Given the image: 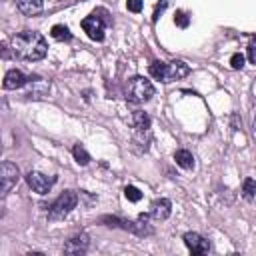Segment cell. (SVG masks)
Here are the masks:
<instances>
[{"mask_svg":"<svg viewBox=\"0 0 256 256\" xmlns=\"http://www.w3.org/2000/svg\"><path fill=\"white\" fill-rule=\"evenodd\" d=\"M10 48L16 58L28 60V62L42 60L48 52V44H46L44 36L38 32H30V30H24V32H18L16 36H12Z\"/></svg>","mask_w":256,"mask_h":256,"instance_id":"6da1fadb","label":"cell"},{"mask_svg":"<svg viewBox=\"0 0 256 256\" xmlns=\"http://www.w3.org/2000/svg\"><path fill=\"white\" fill-rule=\"evenodd\" d=\"M152 96H154V86H152V82L148 78L134 76V78L128 80V84H126V98L130 102L142 104V102H148Z\"/></svg>","mask_w":256,"mask_h":256,"instance_id":"7a4b0ae2","label":"cell"},{"mask_svg":"<svg viewBox=\"0 0 256 256\" xmlns=\"http://www.w3.org/2000/svg\"><path fill=\"white\" fill-rule=\"evenodd\" d=\"M78 204V194L74 190H66L64 194H60L52 204H50V210H48V218L50 220H62L64 216H68L72 212V208H76Z\"/></svg>","mask_w":256,"mask_h":256,"instance_id":"3957f363","label":"cell"},{"mask_svg":"<svg viewBox=\"0 0 256 256\" xmlns=\"http://www.w3.org/2000/svg\"><path fill=\"white\" fill-rule=\"evenodd\" d=\"M104 24H106V22H104L100 16H96V14H92V16H88V18L82 20L84 32H86L88 38L94 40V42H102V40H104Z\"/></svg>","mask_w":256,"mask_h":256,"instance_id":"277c9868","label":"cell"},{"mask_svg":"<svg viewBox=\"0 0 256 256\" xmlns=\"http://www.w3.org/2000/svg\"><path fill=\"white\" fill-rule=\"evenodd\" d=\"M20 178V170L12 162H2L0 166V182H2V194H8L12 186H16Z\"/></svg>","mask_w":256,"mask_h":256,"instance_id":"5b68a950","label":"cell"},{"mask_svg":"<svg viewBox=\"0 0 256 256\" xmlns=\"http://www.w3.org/2000/svg\"><path fill=\"white\" fill-rule=\"evenodd\" d=\"M26 182H28V186L36 194H48L50 188H52V184H54V178H48L42 172H28L26 174Z\"/></svg>","mask_w":256,"mask_h":256,"instance_id":"8992f818","label":"cell"},{"mask_svg":"<svg viewBox=\"0 0 256 256\" xmlns=\"http://www.w3.org/2000/svg\"><path fill=\"white\" fill-rule=\"evenodd\" d=\"M184 244L188 246V250L192 254H206L210 250V242L198 232H186L184 234Z\"/></svg>","mask_w":256,"mask_h":256,"instance_id":"52a82bcc","label":"cell"},{"mask_svg":"<svg viewBox=\"0 0 256 256\" xmlns=\"http://www.w3.org/2000/svg\"><path fill=\"white\" fill-rule=\"evenodd\" d=\"M170 212H172V204H170L168 198H158V200H154L150 204V216L154 220H158V222L160 220H166L170 216Z\"/></svg>","mask_w":256,"mask_h":256,"instance_id":"ba28073f","label":"cell"},{"mask_svg":"<svg viewBox=\"0 0 256 256\" xmlns=\"http://www.w3.org/2000/svg\"><path fill=\"white\" fill-rule=\"evenodd\" d=\"M88 244H90L88 234L82 232V234L70 238V240L64 244V252H66V254H84V252L88 250Z\"/></svg>","mask_w":256,"mask_h":256,"instance_id":"9c48e42d","label":"cell"},{"mask_svg":"<svg viewBox=\"0 0 256 256\" xmlns=\"http://www.w3.org/2000/svg\"><path fill=\"white\" fill-rule=\"evenodd\" d=\"M28 84V80H26V76L20 72V70H8L6 72V76H4V82H2V86L6 88V90H16V88H22V86H26Z\"/></svg>","mask_w":256,"mask_h":256,"instance_id":"30bf717a","label":"cell"},{"mask_svg":"<svg viewBox=\"0 0 256 256\" xmlns=\"http://www.w3.org/2000/svg\"><path fill=\"white\" fill-rule=\"evenodd\" d=\"M188 72H190L188 64H184L182 60H174V62H170L168 68H166V82L180 80V78H184Z\"/></svg>","mask_w":256,"mask_h":256,"instance_id":"8fae6325","label":"cell"},{"mask_svg":"<svg viewBox=\"0 0 256 256\" xmlns=\"http://www.w3.org/2000/svg\"><path fill=\"white\" fill-rule=\"evenodd\" d=\"M16 8L24 16H36L42 12L44 4H42V0H16Z\"/></svg>","mask_w":256,"mask_h":256,"instance_id":"7c38bea8","label":"cell"},{"mask_svg":"<svg viewBox=\"0 0 256 256\" xmlns=\"http://www.w3.org/2000/svg\"><path fill=\"white\" fill-rule=\"evenodd\" d=\"M174 160H176V164H178L180 168H184V170L194 168V156H192V152H188V150H184V148L176 150Z\"/></svg>","mask_w":256,"mask_h":256,"instance_id":"4fadbf2b","label":"cell"},{"mask_svg":"<svg viewBox=\"0 0 256 256\" xmlns=\"http://www.w3.org/2000/svg\"><path fill=\"white\" fill-rule=\"evenodd\" d=\"M132 124H134V128H136L138 132H148V128H150V116H148L146 112L136 110V112L132 114Z\"/></svg>","mask_w":256,"mask_h":256,"instance_id":"5bb4252c","label":"cell"},{"mask_svg":"<svg viewBox=\"0 0 256 256\" xmlns=\"http://www.w3.org/2000/svg\"><path fill=\"white\" fill-rule=\"evenodd\" d=\"M166 68H168V64H166V62L154 60V62L150 64V74H152L156 80H162V82H166Z\"/></svg>","mask_w":256,"mask_h":256,"instance_id":"9a60e30c","label":"cell"},{"mask_svg":"<svg viewBox=\"0 0 256 256\" xmlns=\"http://www.w3.org/2000/svg\"><path fill=\"white\" fill-rule=\"evenodd\" d=\"M72 154H74V160L80 164V166H86L88 162H90V154L84 150V146H80V144H76L74 148H72Z\"/></svg>","mask_w":256,"mask_h":256,"instance_id":"2e32d148","label":"cell"},{"mask_svg":"<svg viewBox=\"0 0 256 256\" xmlns=\"http://www.w3.org/2000/svg\"><path fill=\"white\" fill-rule=\"evenodd\" d=\"M242 196H244L246 200H252V198L256 196V180H254V178H246V180L242 182Z\"/></svg>","mask_w":256,"mask_h":256,"instance_id":"e0dca14e","label":"cell"},{"mask_svg":"<svg viewBox=\"0 0 256 256\" xmlns=\"http://www.w3.org/2000/svg\"><path fill=\"white\" fill-rule=\"evenodd\" d=\"M52 38L54 40H70L72 38V34H70V30L66 28V26H62V24H56V26H52Z\"/></svg>","mask_w":256,"mask_h":256,"instance_id":"ac0fdd59","label":"cell"},{"mask_svg":"<svg viewBox=\"0 0 256 256\" xmlns=\"http://www.w3.org/2000/svg\"><path fill=\"white\" fill-rule=\"evenodd\" d=\"M124 196L130 200V202H138L142 198V192L136 188V186H126L124 188Z\"/></svg>","mask_w":256,"mask_h":256,"instance_id":"d6986e66","label":"cell"},{"mask_svg":"<svg viewBox=\"0 0 256 256\" xmlns=\"http://www.w3.org/2000/svg\"><path fill=\"white\" fill-rule=\"evenodd\" d=\"M174 22H176L180 28H186V26L190 24V18H188V14H186V12L176 10V14H174Z\"/></svg>","mask_w":256,"mask_h":256,"instance_id":"ffe728a7","label":"cell"},{"mask_svg":"<svg viewBox=\"0 0 256 256\" xmlns=\"http://www.w3.org/2000/svg\"><path fill=\"white\" fill-rule=\"evenodd\" d=\"M230 66L234 68V70H240L242 66H244V56L242 54H232V58H230Z\"/></svg>","mask_w":256,"mask_h":256,"instance_id":"44dd1931","label":"cell"},{"mask_svg":"<svg viewBox=\"0 0 256 256\" xmlns=\"http://www.w3.org/2000/svg\"><path fill=\"white\" fill-rule=\"evenodd\" d=\"M248 60L252 64H256V38H252L250 44H248Z\"/></svg>","mask_w":256,"mask_h":256,"instance_id":"7402d4cb","label":"cell"},{"mask_svg":"<svg viewBox=\"0 0 256 256\" xmlns=\"http://www.w3.org/2000/svg\"><path fill=\"white\" fill-rule=\"evenodd\" d=\"M126 6H128L130 12H140L142 10V0H128Z\"/></svg>","mask_w":256,"mask_h":256,"instance_id":"603a6c76","label":"cell"},{"mask_svg":"<svg viewBox=\"0 0 256 256\" xmlns=\"http://www.w3.org/2000/svg\"><path fill=\"white\" fill-rule=\"evenodd\" d=\"M168 2H170V0H162V2L156 6V10H154V16H152V20H154V22H156V20H158V16L164 12V8L168 6Z\"/></svg>","mask_w":256,"mask_h":256,"instance_id":"cb8c5ba5","label":"cell"},{"mask_svg":"<svg viewBox=\"0 0 256 256\" xmlns=\"http://www.w3.org/2000/svg\"><path fill=\"white\" fill-rule=\"evenodd\" d=\"M254 130H256V116H254Z\"/></svg>","mask_w":256,"mask_h":256,"instance_id":"d4e9b609","label":"cell"}]
</instances>
